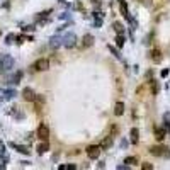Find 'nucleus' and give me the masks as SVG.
<instances>
[{
	"label": "nucleus",
	"instance_id": "f257e3e1",
	"mask_svg": "<svg viewBox=\"0 0 170 170\" xmlns=\"http://www.w3.org/2000/svg\"><path fill=\"white\" fill-rule=\"evenodd\" d=\"M12 68H14V58L9 54H0V75L7 73Z\"/></svg>",
	"mask_w": 170,
	"mask_h": 170
},
{
	"label": "nucleus",
	"instance_id": "f03ea898",
	"mask_svg": "<svg viewBox=\"0 0 170 170\" xmlns=\"http://www.w3.org/2000/svg\"><path fill=\"white\" fill-rule=\"evenodd\" d=\"M49 68V61L46 60V58H41V60H37L34 65H32V70L34 72H46Z\"/></svg>",
	"mask_w": 170,
	"mask_h": 170
},
{
	"label": "nucleus",
	"instance_id": "7ed1b4c3",
	"mask_svg": "<svg viewBox=\"0 0 170 170\" xmlns=\"http://www.w3.org/2000/svg\"><path fill=\"white\" fill-rule=\"evenodd\" d=\"M150 153L155 155V157H170L169 148H165V146H152V148H150Z\"/></svg>",
	"mask_w": 170,
	"mask_h": 170
},
{
	"label": "nucleus",
	"instance_id": "20e7f679",
	"mask_svg": "<svg viewBox=\"0 0 170 170\" xmlns=\"http://www.w3.org/2000/svg\"><path fill=\"white\" fill-rule=\"evenodd\" d=\"M100 152H102V146H100V145H92V146L87 148V155H89V158H92V160L99 158Z\"/></svg>",
	"mask_w": 170,
	"mask_h": 170
},
{
	"label": "nucleus",
	"instance_id": "39448f33",
	"mask_svg": "<svg viewBox=\"0 0 170 170\" xmlns=\"http://www.w3.org/2000/svg\"><path fill=\"white\" fill-rule=\"evenodd\" d=\"M37 138L43 140V141H46L49 138V129H48L46 124H39V128H37Z\"/></svg>",
	"mask_w": 170,
	"mask_h": 170
},
{
	"label": "nucleus",
	"instance_id": "423d86ee",
	"mask_svg": "<svg viewBox=\"0 0 170 170\" xmlns=\"http://www.w3.org/2000/svg\"><path fill=\"white\" fill-rule=\"evenodd\" d=\"M22 97H24V100H27V102H34V100H36V94H34V90H32L31 87H26V89L22 90Z\"/></svg>",
	"mask_w": 170,
	"mask_h": 170
},
{
	"label": "nucleus",
	"instance_id": "0eeeda50",
	"mask_svg": "<svg viewBox=\"0 0 170 170\" xmlns=\"http://www.w3.org/2000/svg\"><path fill=\"white\" fill-rule=\"evenodd\" d=\"M150 58H152V61H153V63H162V60H163V56H162V51H160V49H153V51L150 53Z\"/></svg>",
	"mask_w": 170,
	"mask_h": 170
},
{
	"label": "nucleus",
	"instance_id": "6e6552de",
	"mask_svg": "<svg viewBox=\"0 0 170 170\" xmlns=\"http://www.w3.org/2000/svg\"><path fill=\"white\" fill-rule=\"evenodd\" d=\"M92 44H94V36L92 34H85L83 39H82V46L83 48H90Z\"/></svg>",
	"mask_w": 170,
	"mask_h": 170
},
{
	"label": "nucleus",
	"instance_id": "1a4fd4ad",
	"mask_svg": "<svg viewBox=\"0 0 170 170\" xmlns=\"http://www.w3.org/2000/svg\"><path fill=\"white\" fill-rule=\"evenodd\" d=\"M75 41H77L75 34H68V36L65 37V46H66V48H72V46H75Z\"/></svg>",
	"mask_w": 170,
	"mask_h": 170
},
{
	"label": "nucleus",
	"instance_id": "9d476101",
	"mask_svg": "<svg viewBox=\"0 0 170 170\" xmlns=\"http://www.w3.org/2000/svg\"><path fill=\"white\" fill-rule=\"evenodd\" d=\"M138 141H140V131H138L136 128H133V129H131V143H133V145H138Z\"/></svg>",
	"mask_w": 170,
	"mask_h": 170
},
{
	"label": "nucleus",
	"instance_id": "9b49d317",
	"mask_svg": "<svg viewBox=\"0 0 170 170\" xmlns=\"http://www.w3.org/2000/svg\"><path fill=\"white\" fill-rule=\"evenodd\" d=\"M114 114H116V116H123V114H124V104H123V102H117V104H116Z\"/></svg>",
	"mask_w": 170,
	"mask_h": 170
},
{
	"label": "nucleus",
	"instance_id": "f8f14e48",
	"mask_svg": "<svg viewBox=\"0 0 170 170\" xmlns=\"http://www.w3.org/2000/svg\"><path fill=\"white\" fill-rule=\"evenodd\" d=\"M60 44H61V37H60V36H54V37L51 39V43H49L51 48H58Z\"/></svg>",
	"mask_w": 170,
	"mask_h": 170
},
{
	"label": "nucleus",
	"instance_id": "ddd939ff",
	"mask_svg": "<svg viewBox=\"0 0 170 170\" xmlns=\"http://www.w3.org/2000/svg\"><path fill=\"white\" fill-rule=\"evenodd\" d=\"M124 43H126L124 34H117V36H116V44H117L119 48H123V46H124Z\"/></svg>",
	"mask_w": 170,
	"mask_h": 170
},
{
	"label": "nucleus",
	"instance_id": "4468645a",
	"mask_svg": "<svg viewBox=\"0 0 170 170\" xmlns=\"http://www.w3.org/2000/svg\"><path fill=\"white\" fill-rule=\"evenodd\" d=\"M114 31H116L117 34H124V26H123L121 22H114Z\"/></svg>",
	"mask_w": 170,
	"mask_h": 170
},
{
	"label": "nucleus",
	"instance_id": "2eb2a0df",
	"mask_svg": "<svg viewBox=\"0 0 170 170\" xmlns=\"http://www.w3.org/2000/svg\"><path fill=\"white\" fill-rule=\"evenodd\" d=\"M34 102H36V109L39 111V109H41V106L44 104V97H43V95H36V100H34Z\"/></svg>",
	"mask_w": 170,
	"mask_h": 170
},
{
	"label": "nucleus",
	"instance_id": "dca6fc26",
	"mask_svg": "<svg viewBox=\"0 0 170 170\" xmlns=\"http://www.w3.org/2000/svg\"><path fill=\"white\" fill-rule=\"evenodd\" d=\"M48 148H49V146H48V143L44 141V143H41V145L37 146V153H39V155H43V153H46V152H48Z\"/></svg>",
	"mask_w": 170,
	"mask_h": 170
},
{
	"label": "nucleus",
	"instance_id": "f3484780",
	"mask_svg": "<svg viewBox=\"0 0 170 170\" xmlns=\"http://www.w3.org/2000/svg\"><path fill=\"white\" fill-rule=\"evenodd\" d=\"M155 138H157L158 141H162V140L165 138V131H163V129H155Z\"/></svg>",
	"mask_w": 170,
	"mask_h": 170
},
{
	"label": "nucleus",
	"instance_id": "a211bd4d",
	"mask_svg": "<svg viewBox=\"0 0 170 170\" xmlns=\"http://www.w3.org/2000/svg\"><path fill=\"white\" fill-rule=\"evenodd\" d=\"M12 146H14V148H15L19 153H24V155H27V153H29V150H27L26 146H20V145H14V143H12Z\"/></svg>",
	"mask_w": 170,
	"mask_h": 170
},
{
	"label": "nucleus",
	"instance_id": "6ab92c4d",
	"mask_svg": "<svg viewBox=\"0 0 170 170\" xmlns=\"http://www.w3.org/2000/svg\"><path fill=\"white\" fill-rule=\"evenodd\" d=\"M111 145H112V136H109V138H106V140H104V141L100 143V146H102V148H109Z\"/></svg>",
	"mask_w": 170,
	"mask_h": 170
},
{
	"label": "nucleus",
	"instance_id": "aec40b11",
	"mask_svg": "<svg viewBox=\"0 0 170 170\" xmlns=\"http://www.w3.org/2000/svg\"><path fill=\"white\" fill-rule=\"evenodd\" d=\"M124 163H128V165H136V163H138V158H136V157H128V158L124 160Z\"/></svg>",
	"mask_w": 170,
	"mask_h": 170
},
{
	"label": "nucleus",
	"instance_id": "412c9836",
	"mask_svg": "<svg viewBox=\"0 0 170 170\" xmlns=\"http://www.w3.org/2000/svg\"><path fill=\"white\" fill-rule=\"evenodd\" d=\"M20 78H22V73H20V72H17V73L10 78V82H12V83H19V80H20Z\"/></svg>",
	"mask_w": 170,
	"mask_h": 170
},
{
	"label": "nucleus",
	"instance_id": "4be33fe9",
	"mask_svg": "<svg viewBox=\"0 0 170 170\" xmlns=\"http://www.w3.org/2000/svg\"><path fill=\"white\" fill-rule=\"evenodd\" d=\"M141 169H143V170H152V169H153V165H152V163H148V162H145V163L141 165Z\"/></svg>",
	"mask_w": 170,
	"mask_h": 170
},
{
	"label": "nucleus",
	"instance_id": "5701e85b",
	"mask_svg": "<svg viewBox=\"0 0 170 170\" xmlns=\"http://www.w3.org/2000/svg\"><path fill=\"white\" fill-rule=\"evenodd\" d=\"M109 49H111V51H112V54H114V56H116V58H121V54H119V51H116V49H114V48H112V46H109Z\"/></svg>",
	"mask_w": 170,
	"mask_h": 170
},
{
	"label": "nucleus",
	"instance_id": "b1692460",
	"mask_svg": "<svg viewBox=\"0 0 170 170\" xmlns=\"http://www.w3.org/2000/svg\"><path fill=\"white\" fill-rule=\"evenodd\" d=\"M14 39H15V36H14V34H9V36H7V43H9V44H10Z\"/></svg>",
	"mask_w": 170,
	"mask_h": 170
},
{
	"label": "nucleus",
	"instance_id": "393cba45",
	"mask_svg": "<svg viewBox=\"0 0 170 170\" xmlns=\"http://www.w3.org/2000/svg\"><path fill=\"white\" fill-rule=\"evenodd\" d=\"M152 90H153V94H157V92H158V85L153 83V85H152Z\"/></svg>",
	"mask_w": 170,
	"mask_h": 170
},
{
	"label": "nucleus",
	"instance_id": "a878e982",
	"mask_svg": "<svg viewBox=\"0 0 170 170\" xmlns=\"http://www.w3.org/2000/svg\"><path fill=\"white\" fill-rule=\"evenodd\" d=\"M3 152H5V146H3V143L0 141V155H3Z\"/></svg>",
	"mask_w": 170,
	"mask_h": 170
},
{
	"label": "nucleus",
	"instance_id": "bb28decb",
	"mask_svg": "<svg viewBox=\"0 0 170 170\" xmlns=\"http://www.w3.org/2000/svg\"><path fill=\"white\" fill-rule=\"evenodd\" d=\"M167 75H169V68H167V70H162V77H167Z\"/></svg>",
	"mask_w": 170,
	"mask_h": 170
},
{
	"label": "nucleus",
	"instance_id": "cd10ccee",
	"mask_svg": "<svg viewBox=\"0 0 170 170\" xmlns=\"http://www.w3.org/2000/svg\"><path fill=\"white\" fill-rule=\"evenodd\" d=\"M90 2H92V3H97V2H99V0H90Z\"/></svg>",
	"mask_w": 170,
	"mask_h": 170
},
{
	"label": "nucleus",
	"instance_id": "c85d7f7f",
	"mask_svg": "<svg viewBox=\"0 0 170 170\" xmlns=\"http://www.w3.org/2000/svg\"><path fill=\"white\" fill-rule=\"evenodd\" d=\"M0 36H2V29H0Z\"/></svg>",
	"mask_w": 170,
	"mask_h": 170
}]
</instances>
